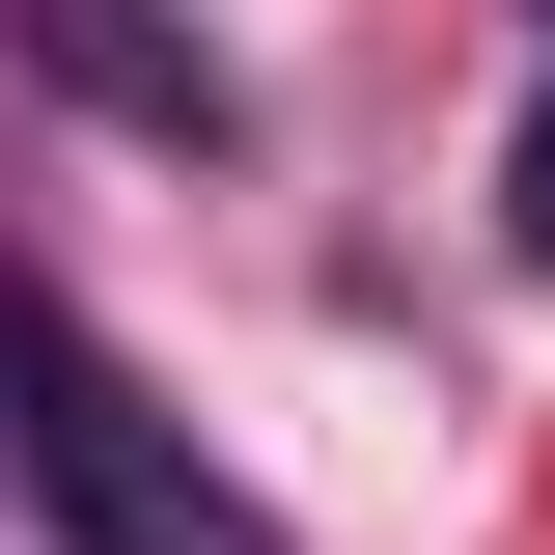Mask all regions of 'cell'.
<instances>
[{
  "label": "cell",
  "mask_w": 555,
  "mask_h": 555,
  "mask_svg": "<svg viewBox=\"0 0 555 555\" xmlns=\"http://www.w3.org/2000/svg\"><path fill=\"white\" fill-rule=\"evenodd\" d=\"M0 473L56 500V555H278V500L222 473V444H195L167 389H139V361L83 334V306H56L28 250H0Z\"/></svg>",
  "instance_id": "cell-1"
},
{
  "label": "cell",
  "mask_w": 555,
  "mask_h": 555,
  "mask_svg": "<svg viewBox=\"0 0 555 555\" xmlns=\"http://www.w3.org/2000/svg\"><path fill=\"white\" fill-rule=\"evenodd\" d=\"M0 56L56 83V112H112L139 167H250V56L167 28V0H0Z\"/></svg>",
  "instance_id": "cell-2"
},
{
  "label": "cell",
  "mask_w": 555,
  "mask_h": 555,
  "mask_svg": "<svg viewBox=\"0 0 555 555\" xmlns=\"http://www.w3.org/2000/svg\"><path fill=\"white\" fill-rule=\"evenodd\" d=\"M500 250H528V278H555V112H528V139H500Z\"/></svg>",
  "instance_id": "cell-3"
},
{
  "label": "cell",
  "mask_w": 555,
  "mask_h": 555,
  "mask_svg": "<svg viewBox=\"0 0 555 555\" xmlns=\"http://www.w3.org/2000/svg\"><path fill=\"white\" fill-rule=\"evenodd\" d=\"M528 28H555V0H528Z\"/></svg>",
  "instance_id": "cell-4"
}]
</instances>
